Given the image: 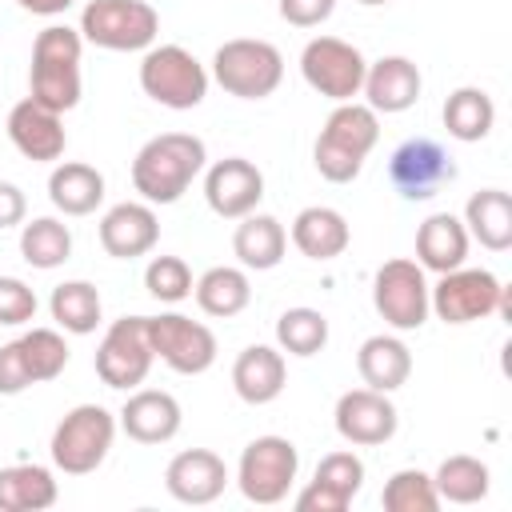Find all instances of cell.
I'll return each instance as SVG.
<instances>
[{
    "instance_id": "cell-1",
    "label": "cell",
    "mask_w": 512,
    "mask_h": 512,
    "mask_svg": "<svg viewBox=\"0 0 512 512\" xmlns=\"http://www.w3.org/2000/svg\"><path fill=\"white\" fill-rule=\"evenodd\" d=\"M208 152L204 140L192 132H160L152 136L136 160H132V188L148 200V204H176L188 184L200 176Z\"/></svg>"
},
{
    "instance_id": "cell-2",
    "label": "cell",
    "mask_w": 512,
    "mask_h": 512,
    "mask_svg": "<svg viewBox=\"0 0 512 512\" xmlns=\"http://www.w3.org/2000/svg\"><path fill=\"white\" fill-rule=\"evenodd\" d=\"M376 140H380V120L368 104H356V100L336 104L332 116L324 120L320 136H316V148H312L316 172L332 184L356 180L368 152L376 148Z\"/></svg>"
},
{
    "instance_id": "cell-3",
    "label": "cell",
    "mask_w": 512,
    "mask_h": 512,
    "mask_svg": "<svg viewBox=\"0 0 512 512\" xmlns=\"http://www.w3.org/2000/svg\"><path fill=\"white\" fill-rule=\"evenodd\" d=\"M80 52L84 36L68 24H48L32 44L28 96L52 112H68L80 104Z\"/></svg>"
},
{
    "instance_id": "cell-4",
    "label": "cell",
    "mask_w": 512,
    "mask_h": 512,
    "mask_svg": "<svg viewBox=\"0 0 512 512\" xmlns=\"http://www.w3.org/2000/svg\"><path fill=\"white\" fill-rule=\"evenodd\" d=\"M212 76L236 100H264L284 80V56L268 40H224L212 56Z\"/></svg>"
},
{
    "instance_id": "cell-5",
    "label": "cell",
    "mask_w": 512,
    "mask_h": 512,
    "mask_svg": "<svg viewBox=\"0 0 512 512\" xmlns=\"http://www.w3.org/2000/svg\"><path fill=\"white\" fill-rule=\"evenodd\" d=\"M116 440V416L100 404H76L52 432V464L64 476H88Z\"/></svg>"
},
{
    "instance_id": "cell-6",
    "label": "cell",
    "mask_w": 512,
    "mask_h": 512,
    "mask_svg": "<svg viewBox=\"0 0 512 512\" xmlns=\"http://www.w3.org/2000/svg\"><path fill=\"white\" fill-rule=\"evenodd\" d=\"M160 16L148 0H88L80 12V36L108 52L152 48Z\"/></svg>"
},
{
    "instance_id": "cell-7",
    "label": "cell",
    "mask_w": 512,
    "mask_h": 512,
    "mask_svg": "<svg viewBox=\"0 0 512 512\" xmlns=\"http://www.w3.org/2000/svg\"><path fill=\"white\" fill-rule=\"evenodd\" d=\"M428 308L444 324H472L492 312L508 316V288L488 268H452L440 272V284L428 288Z\"/></svg>"
},
{
    "instance_id": "cell-8",
    "label": "cell",
    "mask_w": 512,
    "mask_h": 512,
    "mask_svg": "<svg viewBox=\"0 0 512 512\" xmlns=\"http://www.w3.org/2000/svg\"><path fill=\"white\" fill-rule=\"evenodd\" d=\"M140 88L156 104L184 112V108H196L208 96V72L188 48L160 44V48H148L144 60H140Z\"/></svg>"
},
{
    "instance_id": "cell-9",
    "label": "cell",
    "mask_w": 512,
    "mask_h": 512,
    "mask_svg": "<svg viewBox=\"0 0 512 512\" xmlns=\"http://www.w3.org/2000/svg\"><path fill=\"white\" fill-rule=\"evenodd\" d=\"M300 452L284 436H256L236 464V484L252 504H280L296 480Z\"/></svg>"
},
{
    "instance_id": "cell-10",
    "label": "cell",
    "mask_w": 512,
    "mask_h": 512,
    "mask_svg": "<svg viewBox=\"0 0 512 512\" xmlns=\"http://www.w3.org/2000/svg\"><path fill=\"white\" fill-rule=\"evenodd\" d=\"M300 72H304L308 88H316L320 96L344 104V100L360 96L368 60L360 56L356 44H348V40H340V36H316V40H308L304 52H300Z\"/></svg>"
},
{
    "instance_id": "cell-11",
    "label": "cell",
    "mask_w": 512,
    "mask_h": 512,
    "mask_svg": "<svg viewBox=\"0 0 512 512\" xmlns=\"http://www.w3.org/2000/svg\"><path fill=\"white\" fill-rule=\"evenodd\" d=\"M372 304L396 332H416L428 320V280L416 260H384L372 280Z\"/></svg>"
},
{
    "instance_id": "cell-12",
    "label": "cell",
    "mask_w": 512,
    "mask_h": 512,
    "mask_svg": "<svg viewBox=\"0 0 512 512\" xmlns=\"http://www.w3.org/2000/svg\"><path fill=\"white\" fill-rule=\"evenodd\" d=\"M152 360L156 356L148 344V316H120V320H112V328L104 332V340L96 348V376L108 388L132 392L136 384H144Z\"/></svg>"
},
{
    "instance_id": "cell-13",
    "label": "cell",
    "mask_w": 512,
    "mask_h": 512,
    "mask_svg": "<svg viewBox=\"0 0 512 512\" xmlns=\"http://www.w3.org/2000/svg\"><path fill=\"white\" fill-rule=\"evenodd\" d=\"M148 344H152V356H160L180 376H200L216 360L212 328L192 316H180V312L148 316Z\"/></svg>"
},
{
    "instance_id": "cell-14",
    "label": "cell",
    "mask_w": 512,
    "mask_h": 512,
    "mask_svg": "<svg viewBox=\"0 0 512 512\" xmlns=\"http://www.w3.org/2000/svg\"><path fill=\"white\" fill-rule=\"evenodd\" d=\"M388 176L404 200H428L448 180H456V164L432 136H412L392 152Z\"/></svg>"
},
{
    "instance_id": "cell-15",
    "label": "cell",
    "mask_w": 512,
    "mask_h": 512,
    "mask_svg": "<svg viewBox=\"0 0 512 512\" xmlns=\"http://www.w3.org/2000/svg\"><path fill=\"white\" fill-rule=\"evenodd\" d=\"M336 432L356 444V448H376V444H388L396 436V404L388 400V392H376V388H352L336 400Z\"/></svg>"
},
{
    "instance_id": "cell-16",
    "label": "cell",
    "mask_w": 512,
    "mask_h": 512,
    "mask_svg": "<svg viewBox=\"0 0 512 512\" xmlns=\"http://www.w3.org/2000/svg\"><path fill=\"white\" fill-rule=\"evenodd\" d=\"M204 200L216 216L224 220H240L248 212H256V204L264 200V176L252 160L244 156H228L216 160L204 176Z\"/></svg>"
},
{
    "instance_id": "cell-17",
    "label": "cell",
    "mask_w": 512,
    "mask_h": 512,
    "mask_svg": "<svg viewBox=\"0 0 512 512\" xmlns=\"http://www.w3.org/2000/svg\"><path fill=\"white\" fill-rule=\"evenodd\" d=\"M160 240V220L152 212V204H112L100 220V248L116 260H136L144 252H152Z\"/></svg>"
},
{
    "instance_id": "cell-18",
    "label": "cell",
    "mask_w": 512,
    "mask_h": 512,
    "mask_svg": "<svg viewBox=\"0 0 512 512\" xmlns=\"http://www.w3.org/2000/svg\"><path fill=\"white\" fill-rule=\"evenodd\" d=\"M228 484V468L216 452L208 448H188L176 452L164 468V488L172 492V500L180 504H212Z\"/></svg>"
},
{
    "instance_id": "cell-19",
    "label": "cell",
    "mask_w": 512,
    "mask_h": 512,
    "mask_svg": "<svg viewBox=\"0 0 512 512\" xmlns=\"http://www.w3.org/2000/svg\"><path fill=\"white\" fill-rule=\"evenodd\" d=\"M8 140L16 144L20 156L40 160V164H44V160H60V156H64V144H68L64 124H60V112L36 104L32 96L20 100V104L8 112Z\"/></svg>"
},
{
    "instance_id": "cell-20",
    "label": "cell",
    "mask_w": 512,
    "mask_h": 512,
    "mask_svg": "<svg viewBox=\"0 0 512 512\" xmlns=\"http://www.w3.org/2000/svg\"><path fill=\"white\" fill-rule=\"evenodd\" d=\"M420 68L408 56H380L376 64H368L360 92L368 96L372 112H408L420 100Z\"/></svg>"
},
{
    "instance_id": "cell-21",
    "label": "cell",
    "mask_w": 512,
    "mask_h": 512,
    "mask_svg": "<svg viewBox=\"0 0 512 512\" xmlns=\"http://www.w3.org/2000/svg\"><path fill=\"white\" fill-rule=\"evenodd\" d=\"M120 428L136 444H164L180 432V404L160 388H140L120 408Z\"/></svg>"
},
{
    "instance_id": "cell-22",
    "label": "cell",
    "mask_w": 512,
    "mask_h": 512,
    "mask_svg": "<svg viewBox=\"0 0 512 512\" xmlns=\"http://www.w3.org/2000/svg\"><path fill=\"white\" fill-rule=\"evenodd\" d=\"M284 380H288V368H284V356L268 344H252L236 356L232 364V388L244 404H272L280 392H284Z\"/></svg>"
},
{
    "instance_id": "cell-23",
    "label": "cell",
    "mask_w": 512,
    "mask_h": 512,
    "mask_svg": "<svg viewBox=\"0 0 512 512\" xmlns=\"http://www.w3.org/2000/svg\"><path fill=\"white\" fill-rule=\"evenodd\" d=\"M468 256V228L452 212H436L416 232V264L428 272H452Z\"/></svg>"
},
{
    "instance_id": "cell-24",
    "label": "cell",
    "mask_w": 512,
    "mask_h": 512,
    "mask_svg": "<svg viewBox=\"0 0 512 512\" xmlns=\"http://www.w3.org/2000/svg\"><path fill=\"white\" fill-rule=\"evenodd\" d=\"M348 240H352L348 220H344L336 208L312 204V208L296 212V220H292V244H296L308 260H336V256L348 248Z\"/></svg>"
},
{
    "instance_id": "cell-25",
    "label": "cell",
    "mask_w": 512,
    "mask_h": 512,
    "mask_svg": "<svg viewBox=\"0 0 512 512\" xmlns=\"http://www.w3.org/2000/svg\"><path fill=\"white\" fill-rule=\"evenodd\" d=\"M284 248H288V232L276 216H260V212H248L240 216L236 224V236H232V252L244 268H256V272H268L284 260Z\"/></svg>"
},
{
    "instance_id": "cell-26",
    "label": "cell",
    "mask_w": 512,
    "mask_h": 512,
    "mask_svg": "<svg viewBox=\"0 0 512 512\" xmlns=\"http://www.w3.org/2000/svg\"><path fill=\"white\" fill-rule=\"evenodd\" d=\"M360 380L376 392H396L412 376V352L400 336H368L356 352Z\"/></svg>"
},
{
    "instance_id": "cell-27",
    "label": "cell",
    "mask_w": 512,
    "mask_h": 512,
    "mask_svg": "<svg viewBox=\"0 0 512 512\" xmlns=\"http://www.w3.org/2000/svg\"><path fill=\"white\" fill-rule=\"evenodd\" d=\"M464 228L476 236L488 252L512 248V196L500 188H480L464 204Z\"/></svg>"
},
{
    "instance_id": "cell-28",
    "label": "cell",
    "mask_w": 512,
    "mask_h": 512,
    "mask_svg": "<svg viewBox=\"0 0 512 512\" xmlns=\"http://www.w3.org/2000/svg\"><path fill=\"white\" fill-rule=\"evenodd\" d=\"M48 200L64 216H88L104 200V176L92 164H80V160L56 164L52 176H48Z\"/></svg>"
},
{
    "instance_id": "cell-29",
    "label": "cell",
    "mask_w": 512,
    "mask_h": 512,
    "mask_svg": "<svg viewBox=\"0 0 512 512\" xmlns=\"http://www.w3.org/2000/svg\"><path fill=\"white\" fill-rule=\"evenodd\" d=\"M56 504V480L40 464L0 468V512H44Z\"/></svg>"
},
{
    "instance_id": "cell-30",
    "label": "cell",
    "mask_w": 512,
    "mask_h": 512,
    "mask_svg": "<svg viewBox=\"0 0 512 512\" xmlns=\"http://www.w3.org/2000/svg\"><path fill=\"white\" fill-rule=\"evenodd\" d=\"M496 124V104L484 88H456L448 100H444V128L452 140H464V144H476L492 132Z\"/></svg>"
},
{
    "instance_id": "cell-31",
    "label": "cell",
    "mask_w": 512,
    "mask_h": 512,
    "mask_svg": "<svg viewBox=\"0 0 512 512\" xmlns=\"http://www.w3.org/2000/svg\"><path fill=\"white\" fill-rule=\"evenodd\" d=\"M192 292H196L200 312L220 316V320L240 316V312L248 308V300H252V284H248V276H244L240 268H228V264L208 268V272L192 284Z\"/></svg>"
},
{
    "instance_id": "cell-32",
    "label": "cell",
    "mask_w": 512,
    "mask_h": 512,
    "mask_svg": "<svg viewBox=\"0 0 512 512\" xmlns=\"http://www.w3.org/2000/svg\"><path fill=\"white\" fill-rule=\"evenodd\" d=\"M48 308H52V320L64 332H72V336H88L100 324V292L88 280H64V284H56Z\"/></svg>"
},
{
    "instance_id": "cell-33",
    "label": "cell",
    "mask_w": 512,
    "mask_h": 512,
    "mask_svg": "<svg viewBox=\"0 0 512 512\" xmlns=\"http://www.w3.org/2000/svg\"><path fill=\"white\" fill-rule=\"evenodd\" d=\"M432 484H436V496L448 504H480L488 496V464L476 456H464V452L448 456L436 468Z\"/></svg>"
},
{
    "instance_id": "cell-34",
    "label": "cell",
    "mask_w": 512,
    "mask_h": 512,
    "mask_svg": "<svg viewBox=\"0 0 512 512\" xmlns=\"http://www.w3.org/2000/svg\"><path fill=\"white\" fill-rule=\"evenodd\" d=\"M20 252L32 268H44V272L60 268L72 256V232H68V224H60L52 216H36L20 232Z\"/></svg>"
},
{
    "instance_id": "cell-35",
    "label": "cell",
    "mask_w": 512,
    "mask_h": 512,
    "mask_svg": "<svg viewBox=\"0 0 512 512\" xmlns=\"http://www.w3.org/2000/svg\"><path fill=\"white\" fill-rule=\"evenodd\" d=\"M276 344L288 356H316L328 344V320L316 308H288L276 320Z\"/></svg>"
},
{
    "instance_id": "cell-36",
    "label": "cell",
    "mask_w": 512,
    "mask_h": 512,
    "mask_svg": "<svg viewBox=\"0 0 512 512\" xmlns=\"http://www.w3.org/2000/svg\"><path fill=\"white\" fill-rule=\"evenodd\" d=\"M380 504L388 512H436L440 508V496H436V484L428 472L420 468H400L388 476L384 492H380Z\"/></svg>"
},
{
    "instance_id": "cell-37",
    "label": "cell",
    "mask_w": 512,
    "mask_h": 512,
    "mask_svg": "<svg viewBox=\"0 0 512 512\" xmlns=\"http://www.w3.org/2000/svg\"><path fill=\"white\" fill-rule=\"evenodd\" d=\"M20 352H24V364H28V376L32 384H44V380H56L64 368H68V344L56 328H32L20 336Z\"/></svg>"
},
{
    "instance_id": "cell-38",
    "label": "cell",
    "mask_w": 512,
    "mask_h": 512,
    "mask_svg": "<svg viewBox=\"0 0 512 512\" xmlns=\"http://www.w3.org/2000/svg\"><path fill=\"white\" fill-rule=\"evenodd\" d=\"M144 288L160 304H180L192 296V272L180 256H152L144 268Z\"/></svg>"
},
{
    "instance_id": "cell-39",
    "label": "cell",
    "mask_w": 512,
    "mask_h": 512,
    "mask_svg": "<svg viewBox=\"0 0 512 512\" xmlns=\"http://www.w3.org/2000/svg\"><path fill=\"white\" fill-rule=\"evenodd\" d=\"M312 480H320V484L336 488L344 500H352L360 492V484H364V460L356 452H328L316 464V476Z\"/></svg>"
},
{
    "instance_id": "cell-40",
    "label": "cell",
    "mask_w": 512,
    "mask_h": 512,
    "mask_svg": "<svg viewBox=\"0 0 512 512\" xmlns=\"http://www.w3.org/2000/svg\"><path fill=\"white\" fill-rule=\"evenodd\" d=\"M32 316H36V292L16 276H0V324L16 328L28 324Z\"/></svg>"
},
{
    "instance_id": "cell-41",
    "label": "cell",
    "mask_w": 512,
    "mask_h": 512,
    "mask_svg": "<svg viewBox=\"0 0 512 512\" xmlns=\"http://www.w3.org/2000/svg\"><path fill=\"white\" fill-rule=\"evenodd\" d=\"M24 388H32V376H28L20 340H8V344H0V396H16Z\"/></svg>"
},
{
    "instance_id": "cell-42",
    "label": "cell",
    "mask_w": 512,
    "mask_h": 512,
    "mask_svg": "<svg viewBox=\"0 0 512 512\" xmlns=\"http://www.w3.org/2000/svg\"><path fill=\"white\" fill-rule=\"evenodd\" d=\"M336 0H280V16L292 24V28H316L332 16Z\"/></svg>"
},
{
    "instance_id": "cell-43",
    "label": "cell",
    "mask_w": 512,
    "mask_h": 512,
    "mask_svg": "<svg viewBox=\"0 0 512 512\" xmlns=\"http://www.w3.org/2000/svg\"><path fill=\"white\" fill-rule=\"evenodd\" d=\"M352 500H344L336 488H328V484H320V480H312L300 496H296V512H344Z\"/></svg>"
},
{
    "instance_id": "cell-44",
    "label": "cell",
    "mask_w": 512,
    "mask_h": 512,
    "mask_svg": "<svg viewBox=\"0 0 512 512\" xmlns=\"http://www.w3.org/2000/svg\"><path fill=\"white\" fill-rule=\"evenodd\" d=\"M24 212H28L24 192H20L16 184L0 180V228H16V224L24 220Z\"/></svg>"
},
{
    "instance_id": "cell-45",
    "label": "cell",
    "mask_w": 512,
    "mask_h": 512,
    "mask_svg": "<svg viewBox=\"0 0 512 512\" xmlns=\"http://www.w3.org/2000/svg\"><path fill=\"white\" fill-rule=\"evenodd\" d=\"M24 12H32V16H60V12H68L76 0H16Z\"/></svg>"
},
{
    "instance_id": "cell-46",
    "label": "cell",
    "mask_w": 512,
    "mask_h": 512,
    "mask_svg": "<svg viewBox=\"0 0 512 512\" xmlns=\"http://www.w3.org/2000/svg\"><path fill=\"white\" fill-rule=\"evenodd\" d=\"M356 4H388V0H356Z\"/></svg>"
}]
</instances>
